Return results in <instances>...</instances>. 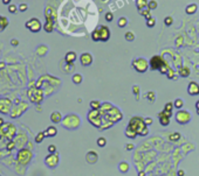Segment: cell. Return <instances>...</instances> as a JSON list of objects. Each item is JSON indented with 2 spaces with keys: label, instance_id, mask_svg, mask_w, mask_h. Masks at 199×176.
Returning <instances> with one entry per match:
<instances>
[{
  "label": "cell",
  "instance_id": "obj_1",
  "mask_svg": "<svg viewBox=\"0 0 199 176\" xmlns=\"http://www.w3.org/2000/svg\"><path fill=\"white\" fill-rule=\"evenodd\" d=\"M128 127L130 130H132L137 135H141V137H145L149 133V128L145 125L144 119L141 117H132L129 121Z\"/></svg>",
  "mask_w": 199,
  "mask_h": 176
},
{
  "label": "cell",
  "instance_id": "obj_2",
  "mask_svg": "<svg viewBox=\"0 0 199 176\" xmlns=\"http://www.w3.org/2000/svg\"><path fill=\"white\" fill-rule=\"evenodd\" d=\"M110 39V29L108 26L100 25L95 28V30L91 33V40L95 42H107Z\"/></svg>",
  "mask_w": 199,
  "mask_h": 176
},
{
  "label": "cell",
  "instance_id": "obj_3",
  "mask_svg": "<svg viewBox=\"0 0 199 176\" xmlns=\"http://www.w3.org/2000/svg\"><path fill=\"white\" fill-rule=\"evenodd\" d=\"M33 159V153L28 148H20L17 154V163L19 166H27Z\"/></svg>",
  "mask_w": 199,
  "mask_h": 176
},
{
  "label": "cell",
  "instance_id": "obj_4",
  "mask_svg": "<svg viewBox=\"0 0 199 176\" xmlns=\"http://www.w3.org/2000/svg\"><path fill=\"white\" fill-rule=\"evenodd\" d=\"M150 67H151V70H158L162 73H167V71L170 70L169 65L165 63V61H163V58L160 56H158V55H156V56H153L151 58Z\"/></svg>",
  "mask_w": 199,
  "mask_h": 176
},
{
  "label": "cell",
  "instance_id": "obj_5",
  "mask_svg": "<svg viewBox=\"0 0 199 176\" xmlns=\"http://www.w3.org/2000/svg\"><path fill=\"white\" fill-rule=\"evenodd\" d=\"M0 134L3 135V138H6L8 141L14 140L17 137V127L12 123H5L1 127H0Z\"/></svg>",
  "mask_w": 199,
  "mask_h": 176
},
{
  "label": "cell",
  "instance_id": "obj_6",
  "mask_svg": "<svg viewBox=\"0 0 199 176\" xmlns=\"http://www.w3.org/2000/svg\"><path fill=\"white\" fill-rule=\"evenodd\" d=\"M131 65H132V68H134L137 72L144 73V72L148 71L149 67H150V63L148 62L146 58H144V57H138V58H135V60L132 61Z\"/></svg>",
  "mask_w": 199,
  "mask_h": 176
},
{
  "label": "cell",
  "instance_id": "obj_7",
  "mask_svg": "<svg viewBox=\"0 0 199 176\" xmlns=\"http://www.w3.org/2000/svg\"><path fill=\"white\" fill-rule=\"evenodd\" d=\"M27 109H28V104L25 103V102H20V100L18 99V100H17V105L12 109L10 116H11V118H13V119L19 118V117L22 116V113H24L25 111H27Z\"/></svg>",
  "mask_w": 199,
  "mask_h": 176
},
{
  "label": "cell",
  "instance_id": "obj_8",
  "mask_svg": "<svg viewBox=\"0 0 199 176\" xmlns=\"http://www.w3.org/2000/svg\"><path fill=\"white\" fill-rule=\"evenodd\" d=\"M28 98L32 103L39 104L42 102L43 99V92L41 89H38V87H32V89L28 90Z\"/></svg>",
  "mask_w": 199,
  "mask_h": 176
},
{
  "label": "cell",
  "instance_id": "obj_9",
  "mask_svg": "<svg viewBox=\"0 0 199 176\" xmlns=\"http://www.w3.org/2000/svg\"><path fill=\"white\" fill-rule=\"evenodd\" d=\"M25 26H26V28H27L28 30H31L32 33H39V32L42 29V24H41V21H40L38 18H32V19H29V20L25 24Z\"/></svg>",
  "mask_w": 199,
  "mask_h": 176
},
{
  "label": "cell",
  "instance_id": "obj_10",
  "mask_svg": "<svg viewBox=\"0 0 199 176\" xmlns=\"http://www.w3.org/2000/svg\"><path fill=\"white\" fill-rule=\"evenodd\" d=\"M13 106H12V100L10 98L1 97L0 98V113L1 114H11Z\"/></svg>",
  "mask_w": 199,
  "mask_h": 176
},
{
  "label": "cell",
  "instance_id": "obj_11",
  "mask_svg": "<svg viewBox=\"0 0 199 176\" xmlns=\"http://www.w3.org/2000/svg\"><path fill=\"white\" fill-rule=\"evenodd\" d=\"M176 121L180 125H185L187 124L190 120H191V114L190 112L187 111H184V110H178V112L176 113Z\"/></svg>",
  "mask_w": 199,
  "mask_h": 176
},
{
  "label": "cell",
  "instance_id": "obj_12",
  "mask_svg": "<svg viewBox=\"0 0 199 176\" xmlns=\"http://www.w3.org/2000/svg\"><path fill=\"white\" fill-rule=\"evenodd\" d=\"M59 161H60V157H59L57 153H53V154L49 153L45 157V163H46V166L48 168H55L59 164Z\"/></svg>",
  "mask_w": 199,
  "mask_h": 176
},
{
  "label": "cell",
  "instance_id": "obj_13",
  "mask_svg": "<svg viewBox=\"0 0 199 176\" xmlns=\"http://www.w3.org/2000/svg\"><path fill=\"white\" fill-rule=\"evenodd\" d=\"M63 125H64L66 128H75V127H77V125H78V118H77V116H74V114L67 116L64 118Z\"/></svg>",
  "mask_w": 199,
  "mask_h": 176
},
{
  "label": "cell",
  "instance_id": "obj_14",
  "mask_svg": "<svg viewBox=\"0 0 199 176\" xmlns=\"http://www.w3.org/2000/svg\"><path fill=\"white\" fill-rule=\"evenodd\" d=\"M187 94L190 96H198L199 95V84L197 82H190L187 85Z\"/></svg>",
  "mask_w": 199,
  "mask_h": 176
},
{
  "label": "cell",
  "instance_id": "obj_15",
  "mask_svg": "<svg viewBox=\"0 0 199 176\" xmlns=\"http://www.w3.org/2000/svg\"><path fill=\"white\" fill-rule=\"evenodd\" d=\"M80 62H81V64H82L83 67L90 65V64L92 63V56H91V54H90V53H83V54H81V56H80Z\"/></svg>",
  "mask_w": 199,
  "mask_h": 176
},
{
  "label": "cell",
  "instance_id": "obj_16",
  "mask_svg": "<svg viewBox=\"0 0 199 176\" xmlns=\"http://www.w3.org/2000/svg\"><path fill=\"white\" fill-rule=\"evenodd\" d=\"M46 25L43 26V29L47 33H52L54 29V24H53V19L50 18V14H48V12H46Z\"/></svg>",
  "mask_w": 199,
  "mask_h": 176
},
{
  "label": "cell",
  "instance_id": "obj_17",
  "mask_svg": "<svg viewBox=\"0 0 199 176\" xmlns=\"http://www.w3.org/2000/svg\"><path fill=\"white\" fill-rule=\"evenodd\" d=\"M77 58V55L75 51H68L66 55H64V61L67 64H73Z\"/></svg>",
  "mask_w": 199,
  "mask_h": 176
},
{
  "label": "cell",
  "instance_id": "obj_18",
  "mask_svg": "<svg viewBox=\"0 0 199 176\" xmlns=\"http://www.w3.org/2000/svg\"><path fill=\"white\" fill-rule=\"evenodd\" d=\"M158 119H159V123L162 126H169L170 124V117H167L163 111L158 113Z\"/></svg>",
  "mask_w": 199,
  "mask_h": 176
},
{
  "label": "cell",
  "instance_id": "obj_19",
  "mask_svg": "<svg viewBox=\"0 0 199 176\" xmlns=\"http://www.w3.org/2000/svg\"><path fill=\"white\" fill-rule=\"evenodd\" d=\"M50 121L53 124H59L62 121V114L59 112V111H54L52 114H50Z\"/></svg>",
  "mask_w": 199,
  "mask_h": 176
},
{
  "label": "cell",
  "instance_id": "obj_20",
  "mask_svg": "<svg viewBox=\"0 0 199 176\" xmlns=\"http://www.w3.org/2000/svg\"><path fill=\"white\" fill-rule=\"evenodd\" d=\"M85 160H87V162L90 163V164L95 163V162L97 161V153H96V152H92V150L88 152V154H87V156H85Z\"/></svg>",
  "mask_w": 199,
  "mask_h": 176
},
{
  "label": "cell",
  "instance_id": "obj_21",
  "mask_svg": "<svg viewBox=\"0 0 199 176\" xmlns=\"http://www.w3.org/2000/svg\"><path fill=\"white\" fill-rule=\"evenodd\" d=\"M45 134H46V137H48V138H54V137L57 134V128H56L55 126H48V127L46 128V131H45Z\"/></svg>",
  "mask_w": 199,
  "mask_h": 176
},
{
  "label": "cell",
  "instance_id": "obj_22",
  "mask_svg": "<svg viewBox=\"0 0 199 176\" xmlns=\"http://www.w3.org/2000/svg\"><path fill=\"white\" fill-rule=\"evenodd\" d=\"M197 11H198V5H197V4H190V5H187L186 8H185L186 14H188V15L195 14Z\"/></svg>",
  "mask_w": 199,
  "mask_h": 176
},
{
  "label": "cell",
  "instance_id": "obj_23",
  "mask_svg": "<svg viewBox=\"0 0 199 176\" xmlns=\"http://www.w3.org/2000/svg\"><path fill=\"white\" fill-rule=\"evenodd\" d=\"M8 26V19L6 17L0 15V32H4Z\"/></svg>",
  "mask_w": 199,
  "mask_h": 176
},
{
  "label": "cell",
  "instance_id": "obj_24",
  "mask_svg": "<svg viewBox=\"0 0 199 176\" xmlns=\"http://www.w3.org/2000/svg\"><path fill=\"white\" fill-rule=\"evenodd\" d=\"M148 3H149L148 0H136V6H137L138 12L144 10V8H146L148 7Z\"/></svg>",
  "mask_w": 199,
  "mask_h": 176
},
{
  "label": "cell",
  "instance_id": "obj_25",
  "mask_svg": "<svg viewBox=\"0 0 199 176\" xmlns=\"http://www.w3.org/2000/svg\"><path fill=\"white\" fill-rule=\"evenodd\" d=\"M73 83L74 84H76V85H78V84H81L82 83V80H83V77H82V75L81 73H75V75H73Z\"/></svg>",
  "mask_w": 199,
  "mask_h": 176
},
{
  "label": "cell",
  "instance_id": "obj_26",
  "mask_svg": "<svg viewBox=\"0 0 199 176\" xmlns=\"http://www.w3.org/2000/svg\"><path fill=\"white\" fill-rule=\"evenodd\" d=\"M139 14H141L143 18H145L146 20H148V19H150V18L152 17V15H151V11H150L148 7H146V8H144V10H142V11H139Z\"/></svg>",
  "mask_w": 199,
  "mask_h": 176
},
{
  "label": "cell",
  "instance_id": "obj_27",
  "mask_svg": "<svg viewBox=\"0 0 199 176\" xmlns=\"http://www.w3.org/2000/svg\"><path fill=\"white\" fill-rule=\"evenodd\" d=\"M190 73H191V71H190V69H188L187 67H183V68L179 70V76H180V77H188Z\"/></svg>",
  "mask_w": 199,
  "mask_h": 176
},
{
  "label": "cell",
  "instance_id": "obj_28",
  "mask_svg": "<svg viewBox=\"0 0 199 176\" xmlns=\"http://www.w3.org/2000/svg\"><path fill=\"white\" fill-rule=\"evenodd\" d=\"M173 106H174V109H177V110H181V107L184 106V100H183L181 98H177V99L173 102Z\"/></svg>",
  "mask_w": 199,
  "mask_h": 176
},
{
  "label": "cell",
  "instance_id": "obj_29",
  "mask_svg": "<svg viewBox=\"0 0 199 176\" xmlns=\"http://www.w3.org/2000/svg\"><path fill=\"white\" fill-rule=\"evenodd\" d=\"M46 138V134H45V132H39L36 135H35V139H34V141L36 142V143H41L42 141H43V139Z\"/></svg>",
  "mask_w": 199,
  "mask_h": 176
},
{
  "label": "cell",
  "instance_id": "obj_30",
  "mask_svg": "<svg viewBox=\"0 0 199 176\" xmlns=\"http://www.w3.org/2000/svg\"><path fill=\"white\" fill-rule=\"evenodd\" d=\"M118 169H120V171H121V173H127V171L129 170V163H128V162H125V161L121 162V163H120V166H118Z\"/></svg>",
  "mask_w": 199,
  "mask_h": 176
},
{
  "label": "cell",
  "instance_id": "obj_31",
  "mask_svg": "<svg viewBox=\"0 0 199 176\" xmlns=\"http://www.w3.org/2000/svg\"><path fill=\"white\" fill-rule=\"evenodd\" d=\"M89 106H90L91 110H98L100 107L102 106V104L100 103L98 100H91V102L89 103Z\"/></svg>",
  "mask_w": 199,
  "mask_h": 176
},
{
  "label": "cell",
  "instance_id": "obj_32",
  "mask_svg": "<svg viewBox=\"0 0 199 176\" xmlns=\"http://www.w3.org/2000/svg\"><path fill=\"white\" fill-rule=\"evenodd\" d=\"M127 25H128V19H127L125 17H122V18L118 19L117 26H118L120 28H124V27H127Z\"/></svg>",
  "mask_w": 199,
  "mask_h": 176
},
{
  "label": "cell",
  "instance_id": "obj_33",
  "mask_svg": "<svg viewBox=\"0 0 199 176\" xmlns=\"http://www.w3.org/2000/svg\"><path fill=\"white\" fill-rule=\"evenodd\" d=\"M124 39H125V41H128V42H132V41L135 40V34H134L132 32H127L125 35H124Z\"/></svg>",
  "mask_w": 199,
  "mask_h": 176
},
{
  "label": "cell",
  "instance_id": "obj_34",
  "mask_svg": "<svg viewBox=\"0 0 199 176\" xmlns=\"http://www.w3.org/2000/svg\"><path fill=\"white\" fill-rule=\"evenodd\" d=\"M157 7H158V4H157L156 0H150V1L148 3V8H149L150 11H153V10H156Z\"/></svg>",
  "mask_w": 199,
  "mask_h": 176
},
{
  "label": "cell",
  "instance_id": "obj_35",
  "mask_svg": "<svg viewBox=\"0 0 199 176\" xmlns=\"http://www.w3.org/2000/svg\"><path fill=\"white\" fill-rule=\"evenodd\" d=\"M96 143H97V146H98V147H104V146L107 145V139H106V138H103V137H101V138H98V139H97Z\"/></svg>",
  "mask_w": 199,
  "mask_h": 176
},
{
  "label": "cell",
  "instance_id": "obj_36",
  "mask_svg": "<svg viewBox=\"0 0 199 176\" xmlns=\"http://www.w3.org/2000/svg\"><path fill=\"white\" fill-rule=\"evenodd\" d=\"M125 135H127L128 138H130V139H134V138L137 137V134H136L132 130H130L129 127H127V130H125Z\"/></svg>",
  "mask_w": 199,
  "mask_h": 176
},
{
  "label": "cell",
  "instance_id": "obj_37",
  "mask_svg": "<svg viewBox=\"0 0 199 176\" xmlns=\"http://www.w3.org/2000/svg\"><path fill=\"white\" fill-rule=\"evenodd\" d=\"M172 24H173V18H172V17L167 15V17L164 18V25H165L166 27H170Z\"/></svg>",
  "mask_w": 199,
  "mask_h": 176
},
{
  "label": "cell",
  "instance_id": "obj_38",
  "mask_svg": "<svg viewBox=\"0 0 199 176\" xmlns=\"http://www.w3.org/2000/svg\"><path fill=\"white\" fill-rule=\"evenodd\" d=\"M146 26H148L149 28H153V27L156 26V19H155L153 17H151L150 19H148V20H146Z\"/></svg>",
  "mask_w": 199,
  "mask_h": 176
},
{
  "label": "cell",
  "instance_id": "obj_39",
  "mask_svg": "<svg viewBox=\"0 0 199 176\" xmlns=\"http://www.w3.org/2000/svg\"><path fill=\"white\" fill-rule=\"evenodd\" d=\"M169 139H170V141H178V140L180 139V133H178V132H174V133L170 134Z\"/></svg>",
  "mask_w": 199,
  "mask_h": 176
},
{
  "label": "cell",
  "instance_id": "obj_40",
  "mask_svg": "<svg viewBox=\"0 0 199 176\" xmlns=\"http://www.w3.org/2000/svg\"><path fill=\"white\" fill-rule=\"evenodd\" d=\"M15 146H17V145H15L14 140H10V141H8V143L6 145V149H7L8 152H12V150L15 148Z\"/></svg>",
  "mask_w": 199,
  "mask_h": 176
},
{
  "label": "cell",
  "instance_id": "obj_41",
  "mask_svg": "<svg viewBox=\"0 0 199 176\" xmlns=\"http://www.w3.org/2000/svg\"><path fill=\"white\" fill-rule=\"evenodd\" d=\"M155 97H156V95H155V92H153V91H149V92L146 94V98H148V100H149V102H151V103H153V102H155Z\"/></svg>",
  "mask_w": 199,
  "mask_h": 176
},
{
  "label": "cell",
  "instance_id": "obj_42",
  "mask_svg": "<svg viewBox=\"0 0 199 176\" xmlns=\"http://www.w3.org/2000/svg\"><path fill=\"white\" fill-rule=\"evenodd\" d=\"M18 11H19V7H18V6H15V5H8V12H10V13L15 14Z\"/></svg>",
  "mask_w": 199,
  "mask_h": 176
},
{
  "label": "cell",
  "instance_id": "obj_43",
  "mask_svg": "<svg viewBox=\"0 0 199 176\" xmlns=\"http://www.w3.org/2000/svg\"><path fill=\"white\" fill-rule=\"evenodd\" d=\"M104 19H106V21L111 22V21L114 20V14H113L111 12H107V13L104 14Z\"/></svg>",
  "mask_w": 199,
  "mask_h": 176
},
{
  "label": "cell",
  "instance_id": "obj_44",
  "mask_svg": "<svg viewBox=\"0 0 199 176\" xmlns=\"http://www.w3.org/2000/svg\"><path fill=\"white\" fill-rule=\"evenodd\" d=\"M173 109H174L173 103H170V102H169V103H166V104L164 105V110H165V111H171V112H172Z\"/></svg>",
  "mask_w": 199,
  "mask_h": 176
},
{
  "label": "cell",
  "instance_id": "obj_45",
  "mask_svg": "<svg viewBox=\"0 0 199 176\" xmlns=\"http://www.w3.org/2000/svg\"><path fill=\"white\" fill-rule=\"evenodd\" d=\"M132 91H134V94H135L136 99H138V95H139V86H138V85H134Z\"/></svg>",
  "mask_w": 199,
  "mask_h": 176
},
{
  "label": "cell",
  "instance_id": "obj_46",
  "mask_svg": "<svg viewBox=\"0 0 199 176\" xmlns=\"http://www.w3.org/2000/svg\"><path fill=\"white\" fill-rule=\"evenodd\" d=\"M28 10V5L27 4H20L19 5V11L20 12H26Z\"/></svg>",
  "mask_w": 199,
  "mask_h": 176
},
{
  "label": "cell",
  "instance_id": "obj_47",
  "mask_svg": "<svg viewBox=\"0 0 199 176\" xmlns=\"http://www.w3.org/2000/svg\"><path fill=\"white\" fill-rule=\"evenodd\" d=\"M48 153H50V154L56 153V146L55 145H49L48 146Z\"/></svg>",
  "mask_w": 199,
  "mask_h": 176
},
{
  "label": "cell",
  "instance_id": "obj_48",
  "mask_svg": "<svg viewBox=\"0 0 199 176\" xmlns=\"http://www.w3.org/2000/svg\"><path fill=\"white\" fill-rule=\"evenodd\" d=\"M152 121H153V120H152L151 118H149V117H146V118H144V123H145V125H146V126H149V125H151V124H152Z\"/></svg>",
  "mask_w": 199,
  "mask_h": 176
},
{
  "label": "cell",
  "instance_id": "obj_49",
  "mask_svg": "<svg viewBox=\"0 0 199 176\" xmlns=\"http://www.w3.org/2000/svg\"><path fill=\"white\" fill-rule=\"evenodd\" d=\"M11 44H12L13 47H17V46H19V41H18L17 39H12V40H11Z\"/></svg>",
  "mask_w": 199,
  "mask_h": 176
},
{
  "label": "cell",
  "instance_id": "obj_50",
  "mask_svg": "<svg viewBox=\"0 0 199 176\" xmlns=\"http://www.w3.org/2000/svg\"><path fill=\"white\" fill-rule=\"evenodd\" d=\"M166 75H167V77H169L170 79H172V78H174V73H173V71H172L171 69H170V70L167 71V73H166Z\"/></svg>",
  "mask_w": 199,
  "mask_h": 176
},
{
  "label": "cell",
  "instance_id": "obj_51",
  "mask_svg": "<svg viewBox=\"0 0 199 176\" xmlns=\"http://www.w3.org/2000/svg\"><path fill=\"white\" fill-rule=\"evenodd\" d=\"M125 148H127V150H132V149L135 148V146H134L132 143H127V146H125Z\"/></svg>",
  "mask_w": 199,
  "mask_h": 176
},
{
  "label": "cell",
  "instance_id": "obj_52",
  "mask_svg": "<svg viewBox=\"0 0 199 176\" xmlns=\"http://www.w3.org/2000/svg\"><path fill=\"white\" fill-rule=\"evenodd\" d=\"M11 1H12V0H1V3L4 5H11Z\"/></svg>",
  "mask_w": 199,
  "mask_h": 176
},
{
  "label": "cell",
  "instance_id": "obj_53",
  "mask_svg": "<svg viewBox=\"0 0 199 176\" xmlns=\"http://www.w3.org/2000/svg\"><path fill=\"white\" fill-rule=\"evenodd\" d=\"M195 111H197V114L199 116V100H197L195 103Z\"/></svg>",
  "mask_w": 199,
  "mask_h": 176
},
{
  "label": "cell",
  "instance_id": "obj_54",
  "mask_svg": "<svg viewBox=\"0 0 199 176\" xmlns=\"http://www.w3.org/2000/svg\"><path fill=\"white\" fill-rule=\"evenodd\" d=\"M163 112H164L167 117H170V118H171V116H172V112H171V111H165V110H163Z\"/></svg>",
  "mask_w": 199,
  "mask_h": 176
},
{
  "label": "cell",
  "instance_id": "obj_55",
  "mask_svg": "<svg viewBox=\"0 0 199 176\" xmlns=\"http://www.w3.org/2000/svg\"><path fill=\"white\" fill-rule=\"evenodd\" d=\"M184 175H185V171L183 169H179L178 170V176H184Z\"/></svg>",
  "mask_w": 199,
  "mask_h": 176
},
{
  "label": "cell",
  "instance_id": "obj_56",
  "mask_svg": "<svg viewBox=\"0 0 199 176\" xmlns=\"http://www.w3.org/2000/svg\"><path fill=\"white\" fill-rule=\"evenodd\" d=\"M4 124H5V120H4L3 118H0V127H1Z\"/></svg>",
  "mask_w": 199,
  "mask_h": 176
},
{
  "label": "cell",
  "instance_id": "obj_57",
  "mask_svg": "<svg viewBox=\"0 0 199 176\" xmlns=\"http://www.w3.org/2000/svg\"><path fill=\"white\" fill-rule=\"evenodd\" d=\"M5 67V63L4 62H0V69H3Z\"/></svg>",
  "mask_w": 199,
  "mask_h": 176
},
{
  "label": "cell",
  "instance_id": "obj_58",
  "mask_svg": "<svg viewBox=\"0 0 199 176\" xmlns=\"http://www.w3.org/2000/svg\"><path fill=\"white\" fill-rule=\"evenodd\" d=\"M0 176H1V175H0Z\"/></svg>",
  "mask_w": 199,
  "mask_h": 176
}]
</instances>
